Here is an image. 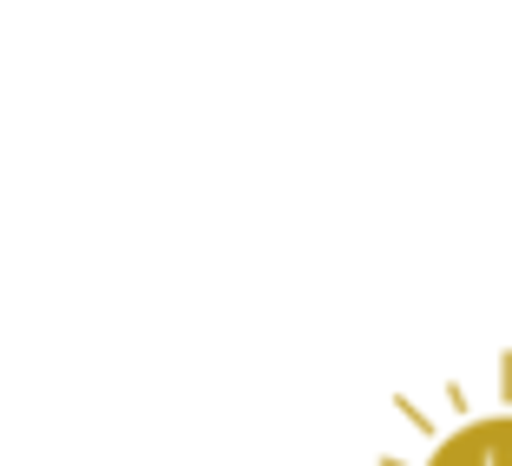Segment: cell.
<instances>
[{
  "label": "cell",
  "mask_w": 512,
  "mask_h": 466,
  "mask_svg": "<svg viewBox=\"0 0 512 466\" xmlns=\"http://www.w3.org/2000/svg\"><path fill=\"white\" fill-rule=\"evenodd\" d=\"M427 466H512V414H493V421H467L460 434H447Z\"/></svg>",
  "instance_id": "1"
}]
</instances>
